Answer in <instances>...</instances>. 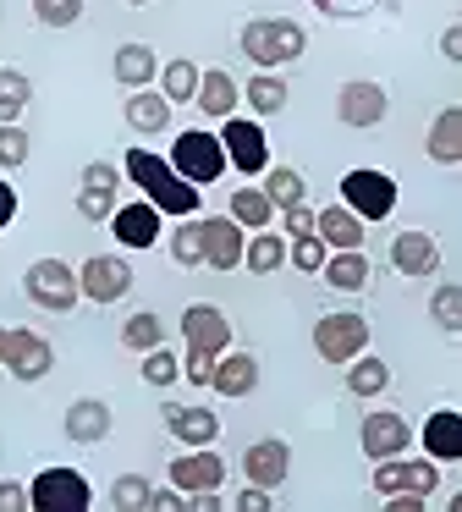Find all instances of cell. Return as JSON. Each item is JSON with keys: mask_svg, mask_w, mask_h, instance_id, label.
Listing matches in <instances>:
<instances>
[{"mask_svg": "<svg viewBox=\"0 0 462 512\" xmlns=\"http://www.w3.org/2000/svg\"><path fill=\"white\" fill-rule=\"evenodd\" d=\"M0 364H6V325H0Z\"/></svg>", "mask_w": 462, "mask_h": 512, "instance_id": "56", "label": "cell"}, {"mask_svg": "<svg viewBox=\"0 0 462 512\" xmlns=\"http://www.w3.org/2000/svg\"><path fill=\"white\" fill-rule=\"evenodd\" d=\"M237 100H242V89H237V78L231 72H220V67H209L204 78H198V111L204 116H215V122H226V116H237Z\"/></svg>", "mask_w": 462, "mask_h": 512, "instance_id": "24", "label": "cell"}, {"mask_svg": "<svg viewBox=\"0 0 462 512\" xmlns=\"http://www.w3.org/2000/svg\"><path fill=\"white\" fill-rule=\"evenodd\" d=\"M110 232H116V243L121 248H132V254H138V248H154L160 243V210H154L149 199H138V204H116V215H110Z\"/></svg>", "mask_w": 462, "mask_h": 512, "instance_id": "19", "label": "cell"}, {"mask_svg": "<svg viewBox=\"0 0 462 512\" xmlns=\"http://www.w3.org/2000/svg\"><path fill=\"white\" fill-rule=\"evenodd\" d=\"M28 100H33V83H28V72H17V67H0V127H6V122H17V116L28 111Z\"/></svg>", "mask_w": 462, "mask_h": 512, "instance_id": "35", "label": "cell"}, {"mask_svg": "<svg viewBox=\"0 0 462 512\" xmlns=\"http://www.w3.org/2000/svg\"><path fill=\"white\" fill-rule=\"evenodd\" d=\"M33 17L44 28H72L83 17V0H33Z\"/></svg>", "mask_w": 462, "mask_h": 512, "instance_id": "43", "label": "cell"}, {"mask_svg": "<svg viewBox=\"0 0 462 512\" xmlns=\"http://www.w3.org/2000/svg\"><path fill=\"white\" fill-rule=\"evenodd\" d=\"M242 248H248V232L231 215H204V265L209 270H242Z\"/></svg>", "mask_w": 462, "mask_h": 512, "instance_id": "18", "label": "cell"}, {"mask_svg": "<svg viewBox=\"0 0 462 512\" xmlns=\"http://www.w3.org/2000/svg\"><path fill=\"white\" fill-rule=\"evenodd\" d=\"M28 507H33L28 485L22 479H0V512H28Z\"/></svg>", "mask_w": 462, "mask_h": 512, "instance_id": "49", "label": "cell"}, {"mask_svg": "<svg viewBox=\"0 0 462 512\" xmlns=\"http://www.w3.org/2000/svg\"><path fill=\"white\" fill-rule=\"evenodd\" d=\"M363 232H369V221H358L347 204L319 210V237H325V248H363Z\"/></svg>", "mask_w": 462, "mask_h": 512, "instance_id": "30", "label": "cell"}, {"mask_svg": "<svg viewBox=\"0 0 462 512\" xmlns=\"http://www.w3.org/2000/svg\"><path fill=\"white\" fill-rule=\"evenodd\" d=\"M220 144H226L231 171H242V177H264L270 171V138H264V127L253 116H226L220 122Z\"/></svg>", "mask_w": 462, "mask_h": 512, "instance_id": "8", "label": "cell"}, {"mask_svg": "<svg viewBox=\"0 0 462 512\" xmlns=\"http://www.w3.org/2000/svg\"><path fill=\"white\" fill-rule=\"evenodd\" d=\"M110 435V402L99 397H77L66 408V441L72 446H99Z\"/></svg>", "mask_w": 462, "mask_h": 512, "instance_id": "21", "label": "cell"}, {"mask_svg": "<svg viewBox=\"0 0 462 512\" xmlns=\"http://www.w3.org/2000/svg\"><path fill=\"white\" fill-rule=\"evenodd\" d=\"M435 485H440L435 457H380V463H374V490H380V496H396V490L435 496Z\"/></svg>", "mask_w": 462, "mask_h": 512, "instance_id": "9", "label": "cell"}, {"mask_svg": "<svg viewBox=\"0 0 462 512\" xmlns=\"http://www.w3.org/2000/svg\"><path fill=\"white\" fill-rule=\"evenodd\" d=\"M33 512H88L94 507V490L77 468H44L39 479H28Z\"/></svg>", "mask_w": 462, "mask_h": 512, "instance_id": "7", "label": "cell"}, {"mask_svg": "<svg viewBox=\"0 0 462 512\" xmlns=\"http://www.w3.org/2000/svg\"><path fill=\"white\" fill-rule=\"evenodd\" d=\"M0 369H11V375L22 380V386H33V380H44L55 369V347H50V336H39V331H6V364Z\"/></svg>", "mask_w": 462, "mask_h": 512, "instance_id": "11", "label": "cell"}, {"mask_svg": "<svg viewBox=\"0 0 462 512\" xmlns=\"http://www.w3.org/2000/svg\"><path fill=\"white\" fill-rule=\"evenodd\" d=\"M176 507H187V496H182V490H160V485H154V496H149V512H176Z\"/></svg>", "mask_w": 462, "mask_h": 512, "instance_id": "53", "label": "cell"}, {"mask_svg": "<svg viewBox=\"0 0 462 512\" xmlns=\"http://www.w3.org/2000/svg\"><path fill=\"white\" fill-rule=\"evenodd\" d=\"M242 474H248V485H286V474H292V446L281 441V435H264V441H248V452H242Z\"/></svg>", "mask_w": 462, "mask_h": 512, "instance_id": "15", "label": "cell"}, {"mask_svg": "<svg viewBox=\"0 0 462 512\" xmlns=\"http://www.w3.org/2000/svg\"><path fill=\"white\" fill-rule=\"evenodd\" d=\"M110 72H116V83L121 89H149L154 78H160V61H154V50L149 45H121L116 50V61H110Z\"/></svg>", "mask_w": 462, "mask_h": 512, "instance_id": "27", "label": "cell"}, {"mask_svg": "<svg viewBox=\"0 0 462 512\" xmlns=\"http://www.w3.org/2000/svg\"><path fill=\"white\" fill-rule=\"evenodd\" d=\"M149 496H154V485L143 474H121L116 479V490H110V507H121V512H143L149 507Z\"/></svg>", "mask_w": 462, "mask_h": 512, "instance_id": "42", "label": "cell"}, {"mask_svg": "<svg viewBox=\"0 0 462 512\" xmlns=\"http://www.w3.org/2000/svg\"><path fill=\"white\" fill-rule=\"evenodd\" d=\"M198 78H204V72H198L187 56H176V61H165V67H160V94L171 105H193L198 100Z\"/></svg>", "mask_w": 462, "mask_h": 512, "instance_id": "33", "label": "cell"}, {"mask_svg": "<svg viewBox=\"0 0 462 512\" xmlns=\"http://www.w3.org/2000/svg\"><path fill=\"white\" fill-rule=\"evenodd\" d=\"M358 441H363V457H369V463H380V457H402L407 446H413V424H407L396 408H374L369 419H363Z\"/></svg>", "mask_w": 462, "mask_h": 512, "instance_id": "12", "label": "cell"}, {"mask_svg": "<svg viewBox=\"0 0 462 512\" xmlns=\"http://www.w3.org/2000/svg\"><path fill=\"white\" fill-rule=\"evenodd\" d=\"M209 386H215L220 397H253V391H259V358L253 353H220Z\"/></svg>", "mask_w": 462, "mask_h": 512, "instance_id": "22", "label": "cell"}, {"mask_svg": "<svg viewBox=\"0 0 462 512\" xmlns=\"http://www.w3.org/2000/svg\"><path fill=\"white\" fill-rule=\"evenodd\" d=\"M424 457H435V463H462V413L457 408H435L424 419Z\"/></svg>", "mask_w": 462, "mask_h": 512, "instance_id": "20", "label": "cell"}, {"mask_svg": "<svg viewBox=\"0 0 462 512\" xmlns=\"http://www.w3.org/2000/svg\"><path fill=\"white\" fill-rule=\"evenodd\" d=\"M171 485L182 490V496H193V490H220L226 485V457H220L215 446H187L182 457H171Z\"/></svg>", "mask_w": 462, "mask_h": 512, "instance_id": "13", "label": "cell"}, {"mask_svg": "<svg viewBox=\"0 0 462 512\" xmlns=\"http://www.w3.org/2000/svg\"><path fill=\"white\" fill-rule=\"evenodd\" d=\"M226 215L242 226V232H264V226H270L281 210L270 204V193H264V188H237V193H231V210Z\"/></svg>", "mask_w": 462, "mask_h": 512, "instance_id": "31", "label": "cell"}, {"mask_svg": "<svg viewBox=\"0 0 462 512\" xmlns=\"http://www.w3.org/2000/svg\"><path fill=\"white\" fill-rule=\"evenodd\" d=\"M347 391L352 397H385L391 391V364L380 353H358L347 364Z\"/></svg>", "mask_w": 462, "mask_h": 512, "instance_id": "29", "label": "cell"}, {"mask_svg": "<svg viewBox=\"0 0 462 512\" xmlns=\"http://www.w3.org/2000/svg\"><path fill=\"white\" fill-rule=\"evenodd\" d=\"M28 133H22V127L17 122H6V127H0V166H6V171H17V166H28Z\"/></svg>", "mask_w": 462, "mask_h": 512, "instance_id": "44", "label": "cell"}, {"mask_svg": "<svg viewBox=\"0 0 462 512\" xmlns=\"http://www.w3.org/2000/svg\"><path fill=\"white\" fill-rule=\"evenodd\" d=\"M264 193H270L275 210H292V204H303L308 182H303V171H292V166H270L264 171Z\"/></svg>", "mask_w": 462, "mask_h": 512, "instance_id": "37", "label": "cell"}, {"mask_svg": "<svg viewBox=\"0 0 462 512\" xmlns=\"http://www.w3.org/2000/svg\"><path fill=\"white\" fill-rule=\"evenodd\" d=\"M341 204H347L358 221H385L396 210V177L391 171H374V166H358L341 177Z\"/></svg>", "mask_w": 462, "mask_h": 512, "instance_id": "6", "label": "cell"}, {"mask_svg": "<svg viewBox=\"0 0 462 512\" xmlns=\"http://www.w3.org/2000/svg\"><path fill=\"white\" fill-rule=\"evenodd\" d=\"M270 490H264V485H248V490H242V496H237V512H270Z\"/></svg>", "mask_w": 462, "mask_h": 512, "instance_id": "50", "label": "cell"}, {"mask_svg": "<svg viewBox=\"0 0 462 512\" xmlns=\"http://www.w3.org/2000/svg\"><path fill=\"white\" fill-rule=\"evenodd\" d=\"M391 270L407 281H424L440 270V243L429 232H396L391 237Z\"/></svg>", "mask_w": 462, "mask_h": 512, "instance_id": "17", "label": "cell"}, {"mask_svg": "<svg viewBox=\"0 0 462 512\" xmlns=\"http://www.w3.org/2000/svg\"><path fill=\"white\" fill-rule=\"evenodd\" d=\"M22 292H28L39 309H50V314H72L77 298H83V287H77V270L66 265V259H33L28 276H22Z\"/></svg>", "mask_w": 462, "mask_h": 512, "instance_id": "5", "label": "cell"}, {"mask_svg": "<svg viewBox=\"0 0 462 512\" xmlns=\"http://www.w3.org/2000/svg\"><path fill=\"white\" fill-rule=\"evenodd\" d=\"M336 116H341L347 127H380L385 116H391V94H385L380 83H369V78L341 83V94H336Z\"/></svg>", "mask_w": 462, "mask_h": 512, "instance_id": "14", "label": "cell"}, {"mask_svg": "<svg viewBox=\"0 0 462 512\" xmlns=\"http://www.w3.org/2000/svg\"><path fill=\"white\" fill-rule=\"evenodd\" d=\"M429 314H435L440 331L462 336V287H435V298H429Z\"/></svg>", "mask_w": 462, "mask_h": 512, "instance_id": "41", "label": "cell"}, {"mask_svg": "<svg viewBox=\"0 0 462 512\" xmlns=\"http://www.w3.org/2000/svg\"><path fill=\"white\" fill-rule=\"evenodd\" d=\"M446 507H451V512H462V490H457V496H451V501H446Z\"/></svg>", "mask_w": 462, "mask_h": 512, "instance_id": "55", "label": "cell"}, {"mask_svg": "<svg viewBox=\"0 0 462 512\" xmlns=\"http://www.w3.org/2000/svg\"><path fill=\"white\" fill-rule=\"evenodd\" d=\"M121 171H127V182H138L143 199H149L160 215H176V221H187V215H198V204H204V193H198L193 182H187L165 155H154V149H127Z\"/></svg>", "mask_w": 462, "mask_h": 512, "instance_id": "1", "label": "cell"}, {"mask_svg": "<svg viewBox=\"0 0 462 512\" xmlns=\"http://www.w3.org/2000/svg\"><path fill=\"white\" fill-rule=\"evenodd\" d=\"M314 353L325 364H352L358 353H369V320L352 309H336V314H319L314 320Z\"/></svg>", "mask_w": 462, "mask_h": 512, "instance_id": "4", "label": "cell"}, {"mask_svg": "<svg viewBox=\"0 0 462 512\" xmlns=\"http://www.w3.org/2000/svg\"><path fill=\"white\" fill-rule=\"evenodd\" d=\"M424 149H429V160H435V166H462V105H446V111L435 116Z\"/></svg>", "mask_w": 462, "mask_h": 512, "instance_id": "25", "label": "cell"}, {"mask_svg": "<svg viewBox=\"0 0 462 512\" xmlns=\"http://www.w3.org/2000/svg\"><path fill=\"white\" fill-rule=\"evenodd\" d=\"M127 6H149V0H127Z\"/></svg>", "mask_w": 462, "mask_h": 512, "instance_id": "57", "label": "cell"}, {"mask_svg": "<svg viewBox=\"0 0 462 512\" xmlns=\"http://www.w3.org/2000/svg\"><path fill=\"white\" fill-rule=\"evenodd\" d=\"M440 56H446L451 67H462V23H451L446 34H440Z\"/></svg>", "mask_w": 462, "mask_h": 512, "instance_id": "52", "label": "cell"}, {"mask_svg": "<svg viewBox=\"0 0 462 512\" xmlns=\"http://www.w3.org/2000/svg\"><path fill=\"white\" fill-rule=\"evenodd\" d=\"M143 380H149V386H176V380H182V358L176 353H165V342L160 347H149V353H143Z\"/></svg>", "mask_w": 462, "mask_h": 512, "instance_id": "40", "label": "cell"}, {"mask_svg": "<svg viewBox=\"0 0 462 512\" xmlns=\"http://www.w3.org/2000/svg\"><path fill=\"white\" fill-rule=\"evenodd\" d=\"M171 111L176 105L165 100L160 89H132L127 94V127L132 133H171Z\"/></svg>", "mask_w": 462, "mask_h": 512, "instance_id": "23", "label": "cell"}, {"mask_svg": "<svg viewBox=\"0 0 462 512\" xmlns=\"http://www.w3.org/2000/svg\"><path fill=\"white\" fill-rule=\"evenodd\" d=\"M242 265H248L253 276H275V270L286 265V237L270 232V226H264V232H253L248 248H242Z\"/></svg>", "mask_w": 462, "mask_h": 512, "instance_id": "32", "label": "cell"}, {"mask_svg": "<svg viewBox=\"0 0 462 512\" xmlns=\"http://www.w3.org/2000/svg\"><path fill=\"white\" fill-rule=\"evenodd\" d=\"M171 166L182 171L193 188H209V182H220V177L231 171V160H226V144H220V133L187 127V133L171 138Z\"/></svg>", "mask_w": 462, "mask_h": 512, "instance_id": "3", "label": "cell"}, {"mask_svg": "<svg viewBox=\"0 0 462 512\" xmlns=\"http://www.w3.org/2000/svg\"><path fill=\"white\" fill-rule=\"evenodd\" d=\"M215 358H220V353H193V347H187V364H182V375L193 380V386H209V380H215Z\"/></svg>", "mask_w": 462, "mask_h": 512, "instance_id": "47", "label": "cell"}, {"mask_svg": "<svg viewBox=\"0 0 462 512\" xmlns=\"http://www.w3.org/2000/svg\"><path fill=\"white\" fill-rule=\"evenodd\" d=\"M286 259H292V270H303V276H319L325 270V259H330V248H325V237H292L286 243Z\"/></svg>", "mask_w": 462, "mask_h": 512, "instance_id": "39", "label": "cell"}, {"mask_svg": "<svg viewBox=\"0 0 462 512\" xmlns=\"http://www.w3.org/2000/svg\"><path fill=\"white\" fill-rule=\"evenodd\" d=\"M319 276H325L336 292H363L369 287V259H363V248H330V259H325Z\"/></svg>", "mask_w": 462, "mask_h": 512, "instance_id": "28", "label": "cell"}, {"mask_svg": "<svg viewBox=\"0 0 462 512\" xmlns=\"http://www.w3.org/2000/svg\"><path fill=\"white\" fill-rule=\"evenodd\" d=\"M77 287H83L88 303H121L132 292V265L116 254H94L83 259V270H77Z\"/></svg>", "mask_w": 462, "mask_h": 512, "instance_id": "10", "label": "cell"}, {"mask_svg": "<svg viewBox=\"0 0 462 512\" xmlns=\"http://www.w3.org/2000/svg\"><path fill=\"white\" fill-rule=\"evenodd\" d=\"M127 177V171H116L110 160H94V166L83 171V188H105V193H116V182Z\"/></svg>", "mask_w": 462, "mask_h": 512, "instance_id": "48", "label": "cell"}, {"mask_svg": "<svg viewBox=\"0 0 462 512\" xmlns=\"http://www.w3.org/2000/svg\"><path fill=\"white\" fill-rule=\"evenodd\" d=\"M171 259H176V265H187V270L204 265V221H198V215H187V221L171 232Z\"/></svg>", "mask_w": 462, "mask_h": 512, "instance_id": "38", "label": "cell"}, {"mask_svg": "<svg viewBox=\"0 0 462 512\" xmlns=\"http://www.w3.org/2000/svg\"><path fill=\"white\" fill-rule=\"evenodd\" d=\"M165 342V320L154 309H138V314H127V325H121V347L127 353H149V347H160Z\"/></svg>", "mask_w": 462, "mask_h": 512, "instance_id": "34", "label": "cell"}, {"mask_svg": "<svg viewBox=\"0 0 462 512\" xmlns=\"http://www.w3.org/2000/svg\"><path fill=\"white\" fill-rule=\"evenodd\" d=\"M165 424H171V435L187 446H215L220 441V419L209 408H176V402H165Z\"/></svg>", "mask_w": 462, "mask_h": 512, "instance_id": "26", "label": "cell"}, {"mask_svg": "<svg viewBox=\"0 0 462 512\" xmlns=\"http://www.w3.org/2000/svg\"><path fill=\"white\" fill-rule=\"evenodd\" d=\"M281 221H286V237H314L319 232V210H308V204L281 210Z\"/></svg>", "mask_w": 462, "mask_h": 512, "instance_id": "46", "label": "cell"}, {"mask_svg": "<svg viewBox=\"0 0 462 512\" xmlns=\"http://www.w3.org/2000/svg\"><path fill=\"white\" fill-rule=\"evenodd\" d=\"M385 507L391 512H424L429 496H418V490H396V496H385Z\"/></svg>", "mask_w": 462, "mask_h": 512, "instance_id": "51", "label": "cell"}, {"mask_svg": "<svg viewBox=\"0 0 462 512\" xmlns=\"http://www.w3.org/2000/svg\"><path fill=\"white\" fill-rule=\"evenodd\" d=\"M242 94H248V111H253V116H275V111H286V83L275 78V72H253Z\"/></svg>", "mask_w": 462, "mask_h": 512, "instance_id": "36", "label": "cell"}, {"mask_svg": "<svg viewBox=\"0 0 462 512\" xmlns=\"http://www.w3.org/2000/svg\"><path fill=\"white\" fill-rule=\"evenodd\" d=\"M242 56L253 61L259 72H275L286 67V61H297L308 50V34L297 23H286V17H253V23H242Z\"/></svg>", "mask_w": 462, "mask_h": 512, "instance_id": "2", "label": "cell"}, {"mask_svg": "<svg viewBox=\"0 0 462 512\" xmlns=\"http://www.w3.org/2000/svg\"><path fill=\"white\" fill-rule=\"evenodd\" d=\"M182 342L193 353H226L231 347V320L215 303H187L182 309Z\"/></svg>", "mask_w": 462, "mask_h": 512, "instance_id": "16", "label": "cell"}, {"mask_svg": "<svg viewBox=\"0 0 462 512\" xmlns=\"http://www.w3.org/2000/svg\"><path fill=\"white\" fill-rule=\"evenodd\" d=\"M77 215H83V221H110V215H116V193L77 188Z\"/></svg>", "mask_w": 462, "mask_h": 512, "instance_id": "45", "label": "cell"}, {"mask_svg": "<svg viewBox=\"0 0 462 512\" xmlns=\"http://www.w3.org/2000/svg\"><path fill=\"white\" fill-rule=\"evenodd\" d=\"M11 221H17V188H11L6 177H0V232H6Z\"/></svg>", "mask_w": 462, "mask_h": 512, "instance_id": "54", "label": "cell"}]
</instances>
